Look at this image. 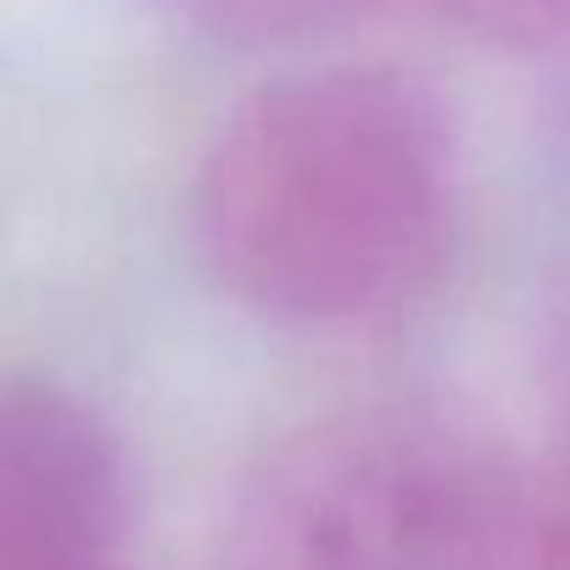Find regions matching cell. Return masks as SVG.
Returning <instances> with one entry per match:
<instances>
[{"instance_id": "6da1fadb", "label": "cell", "mask_w": 570, "mask_h": 570, "mask_svg": "<svg viewBox=\"0 0 570 570\" xmlns=\"http://www.w3.org/2000/svg\"><path fill=\"white\" fill-rule=\"evenodd\" d=\"M453 229V118L392 68L308 73L240 101L190 185V240L218 292L297 331L414 308Z\"/></svg>"}, {"instance_id": "7a4b0ae2", "label": "cell", "mask_w": 570, "mask_h": 570, "mask_svg": "<svg viewBox=\"0 0 570 570\" xmlns=\"http://www.w3.org/2000/svg\"><path fill=\"white\" fill-rule=\"evenodd\" d=\"M229 570H570V475L442 414H336L235 492Z\"/></svg>"}, {"instance_id": "3957f363", "label": "cell", "mask_w": 570, "mask_h": 570, "mask_svg": "<svg viewBox=\"0 0 570 570\" xmlns=\"http://www.w3.org/2000/svg\"><path fill=\"white\" fill-rule=\"evenodd\" d=\"M129 520L107 420L46 375L0 392V570H101Z\"/></svg>"}, {"instance_id": "277c9868", "label": "cell", "mask_w": 570, "mask_h": 570, "mask_svg": "<svg viewBox=\"0 0 570 570\" xmlns=\"http://www.w3.org/2000/svg\"><path fill=\"white\" fill-rule=\"evenodd\" d=\"M375 7L381 0H163V12L179 29L213 46H235V51L320 40V35L364 23Z\"/></svg>"}, {"instance_id": "5b68a950", "label": "cell", "mask_w": 570, "mask_h": 570, "mask_svg": "<svg viewBox=\"0 0 570 570\" xmlns=\"http://www.w3.org/2000/svg\"><path fill=\"white\" fill-rule=\"evenodd\" d=\"M436 7L487 46L531 51L570 35V0H436Z\"/></svg>"}]
</instances>
